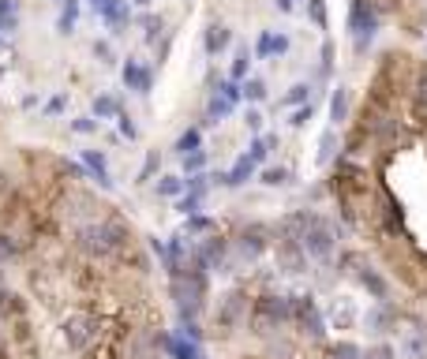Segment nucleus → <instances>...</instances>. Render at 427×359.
<instances>
[{
  "label": "nucleus",
  "mask_w": 427,
  "mask_h": 359,
  "mask_svg": "<svg viewBox=\"0 0 427 359\" xmlns=\"http://www.w3.org/2000/svg\"><path fill=\"white\" fill-rule=\"evenodd\" d=\"M248 326L255 337H274L277 329L292 326V296H282V292H266V296H259L255 303H251L248 311Z\"/></svg>",
  "instance_id": "1"
},
{
  "label": "nucleus",
  "mask_w": 427,
  "mask_h": 359,
  "mask_svg": "<svg viewBox=\"0 0 427 359\" xmlns=\"http://www.w3.org/2000/svg\"><path fill=\"white\" fill-rule=\"evenodd\" d=\"M379 23H382L379 0H349V30H353V42H356L360 57L367 52L371 38L379 34Z\"/></svg>",
  "instance_id": "2"
},
{
  "label": "nucleus",
  "mask_w": 427,
  "mask_h": 359,
  "mask_svg": "<svg viewBox=\"0 0 427 359\" xmlns=\"http://www.w3.org/2000/svg\"><path fill=\"white\" fill-rule=\"evenodd\" d=\"M248 311H251V296L244 288H229L225 296H218V307H214V326L221 329V337H229L236 326L248 322Z\"/></svg>",
  "instance_id": "3"
},
{
  "label": "nucleus",
  "mask_w": 427,
  "mask_h": 359,
  "mask_svg": "<svg viewBox=\"0 0 427 359\" xmlns=\"http://www.w3.org/2000/svg\"><path fill=\"white\" fill-rule=\"evenodd\" d=\"M300 247L308 251V258L315 262H330L333 258V247H338V229H333V221L315 214V221L308 224V232L300 236Z\"/></svg>",
  "instance_id": "4"
},
{
  "label": "nucleus",
  "mask_w": 427,
  "mask_h": 359,
  "mask_svg": "<svg viewBox=\"0 0 427 359\" xmlns=\"http://www.w3.org/2000/svg\"><path fill=\"white\" fill-rule=\"evenodd\" d=\"M101 337V318L90 314V311H75L64 318V344L72 352H87L94 348V341Z\"/></svg>",
  "instance_id": "5"
},
{
  "label": "nucleus",
  "mask_w": 427,
  "mask_h": 359,
  "mask_svg": "<svg viewBox=\"0 0 427 359\" xmlns=\"http://www.w3.org/2000/svg\"><path fill=\"white\" fill-rule=\"evenodd\" d=\"M341 266H356V270H349L356 281H360V288L367 292L371 300H379V303H386L390 300V281L375 270L371 262H364V255H356V251H349V255H341Z\"/></svg>",
  "instance_id": "6"
},
{
  "label": "nucleus",
  "mask_w": 427,
  "mask_h": 359,
  "mask_svg": "<svg viewBox=\"0 0 427 359\" xmlns=\"http://www.w3.org/2000/svg\"><path fill=\"white\" fill-rule=\"evenodd\" d=\"M229 251H233V258H240V262H259L266 251H270V229L259 224V221H251L248 229H240V236L229 244Z\"/></svg>",
  "instance_id": "7"
},
{
  "label": "nucleus",
  "mask_w": 427,
  "mask_h": 359,
  "mask_svg": "<svg viewBox=\"0 0 427 359\" xmlns=\"http://www.w3.org/2000/svg\"><path fill=\"white\" fill-rule=\"evenodd\" d=\"M292 322H296L304 329V337H311V341H323L326 337V318L323 311H318V300L311 296H292Z\"/></svg>",
  "instance_id": "8"
},
{
  "label": "nucleus",
  "mask_w": 427,
  "mask_h": 359,
  "mask_svg": "<svg viewBox=\"0 0 427 359\" xmlns=\"http://www.w3.org/2000/svg\"><path fill=\"white\" fill-rule=\"evenodd\" d=\"M397 322H401V314H397V307L390 300L379 303V307H371L364 314V326H367V334H375V337H386V334H394Z\"/></svg>",
  "instance_id": "9"
},
{
  "label": "nucleus",
  "mask_w": 427,
  "mask_h": 359,
  "mask_svg": "<svg viewBox=\"0 0 427 359\" xmlns=\"http://www.w3.org/2000/svg\"><path fill=\"white\" fill-rule=\"evenodd\" d=\"M90 8L101 16V23L109 26L113 34H120V26H128L131 23V8H128V0H90Z\"/></svg>",
  "instance_id": "10"
},
{
  "label": "nucleus",
  "mask_w": 427,
  "mask_h": 359,
  "mask_svg": "<svg viewBox=\"0 0 427 359\" xmlns=\"http://www.w3.org/2000/svg\"><path fill=\"white\" fill-rule=\"evenodd\" d=\"M277 266H282L285 273L308 270V251L300 247V239H277Z\"/></svg>",
  "instance_id": "11"
},
{
  "label": "nucleus",
  "mask_w": 427,
  "mask_h": 359,
  "mask_svg": "<svg viewBox=\"0 0 427 359\" xmlns=\"http://www.w3.org/2000/svg\"><path fill=\"white\" fill-rule=\"evenodd\" d=\"M124 86L146 98V94H150V86H154V72L146 68V64H139V60L128 57V64H124Z\"/></svg>",
  "instance_id": "12"
},
{
  "label": "nucleus",
  "mask_w": 427,
  "mask_h": 359,
  "mask_svg": "<svg viewBox=\"0 0 427 359\" xmlns=\"http://www.w3.org/2000/svg\"><path fill=\"white\" fill-rule=\"evenodd\" d=\"M83 169L90 172V180H98V188L113 191V176H109V165H105V154L101 150H83Z\"/></svg>",
  "instance_id": "13"
},
{
  "label": "nucleus",
  "mask_w": 427,
  "mask_h": 359,
  "mask_svg": "<svg viewBox=\"0 0 427 359\" xmlns=\"http://www.w3.org/2000/svg\"><path fill=\"white\" fill-rule=\"evenodd\" d=\"M229 42H233V30L225 23H210L206 26V34H203V49L210 52V57H218L221 49H229Z\"/></svg>",
  "instance_id": "14"
},
{
  "label": "nucleus",
  "mask_w": 427,
  "mask_h": 359,
  "mask_svg": "<svg viewBox=\"0 0 427 359\" xmlns=\"http://www.w3.org/2000/svg\"><path fill=\"white\" fill-rule=\"evenodd\" d=\"M251 176H255V165H251L248 157H240V161H236L229 172H218V176H214V180H218L221 188H240V183H248Z\"/></svg>",
  "instance_id": "15"
},
{
  "label": "nucleus",
  "mask_w": 427,
  "mask_h": 359,
  "mask_svg": "<svg viewBox=\"0 0 427 359\" xmlns=\"http://www.w3.org/2000/svg\"><path fill=\"white\" fill-rule=\"evenodd\" d=\"M349 113H353L349 86H338V90L330 94V120H333V127H338V124H349Z\"/></svg>",
  "instance_id": "16"
},
{
  "label": "nucleus",
  "mask_w": 427,
  "mask_h": 359,
  "mask_svg": "<svg viewBox=\"0 0 427 359\" xmlns=\"http://www.w3.org/2000/svg\"><path fill=\"white\" fill-rule=\"evenodd\" d=\"M282 52H289V38L285 34H270V30H262L259 34V45H255V57H282Z\"/></svg>",
  "instance_id": "17"
},
{
  "label": "nucleus",
  "mask_w": 427,
  "mask_h": 359,
  "mask_svg": "<svg viewBox=\"0 0 427 359\" xmlns=\"http://www.w3.org/2000/svg\"><path fill=\"white\" fill-rule=\"evenodd\" d=\"M128 352H131V359H157V341H154V334H139L135 341L128 344Z\"/></svg>",
  "instance_id": "18"
},
{
  "label": "nucleus",
  "mask_w": 427,
  "mask_h": 359,
  "mask_svg": "<svg viewBox=\"0 0 427 359\" xmlns=\"http://www.w3.org/2000/svg\"><path fill=\"white\" fill-rule=\"evenodd\" d=\"M169 355L172 359H203V352H199V344L195 341H188V337H172V344H169Z\"/></svg>",
  "instance_id": "19"
},
{
  "label": "nucleus",
  "mask_w": 427,
  "mask_h": 359,
  "mask_svg": "<svg viewBox=\"0 0 427 359\" xmlns=\"http://www.w3.org/2000/svg\"><path fill=\"white\" fill-rule=\"evenodd\" d=\"M233 109H236V105H233V101H225V98L218 94V90H214L210 101H206V120H210V124H218V120H225Z\"/></svg>",
  "instance_id": "20"
},
{
  "label": "nucleus",
  "mask_w": 427,
  "mask_h": 359,
  "mask_svg": "<svg viewBox=\"0 0 427 359\" xmlns=\"http://www.w3.org/2000/svg\"><path fill=\"white\" fill-rule=\"evenodd\" d=\"M75 19H79V0H60L57 30H60V34H72V30H75Z\"/></svg>",
  "instance_id": "21"
},
{
  "label": "nucleus",
  "mask_w": 427,
  "mask_h": 359,
  "mask_svg": "<svg viewBox=\"0 0 427 359\" xmlns=\"http://www.w3.org/2000/svg\"><path fill=\"white\" fill-rule=\"evenodd\" d=\"M405 355L409 359H427V329H412L405 337Z\"/></svg>",
  "instance_id": "22"
},
{
  "label": "nucleus",
  "mask_w": 427,
  "mask_h": 359,
  "mask_svg": "<svg viewBox=\"0 0 427 359\" xmlns=\"http://www.w3.org/2000/svg\"><path fill=\"white\" fill-rule=\"evenodd\" d=\"M23 255V244L11 232H0V266H8V262H16Z\"/></svg>",
  "instance_id": "23"
},
{
  "label": "nucleus",
  "mask_w": 427,
  "mask_h": 359,
  "mask_svg": "<svg viewBox=\"0 0 427 359\" xmlns=\"http://www.w3.org/2000/svg\"><path fill=\"white\" fill-rule=\"evenodd\" d=\"M0 30H19V0H0Z\"/></svg>",
  "instance_id": "24"
},
{
  "label": "nucleus",
  "mask_w": 427,
  "mask_h": 359,
  "mask_svg": "<svg viewBox=\"0 0 427 359\" xmlns=\"http://www.w3.org/2000/svg\"><path fill=\"white\" fill-rule=\"evenodd\" d=\"M266 188H285V183L292 180V172L282 169V165H270V169H262V176H259Z\"/></svg>",
  "instance_id": "25"
},
{
  "label": "nucleus",
  "mask_w": 427,
  "mask_h": 359,
  "mask_svg": "<svg viewBox=\"0 0 427 359\" xmlns=\"http://www.w3.org/2000/svg\"><path fill=\"white\" fill-rule=\"evenodd\" d=\"M412 101H416V113H427V68L412 79Z\"/></svg>",
  "instance_id": "26"
},
{
  "label": "nucleus",
  "mask_w": 427,
  "mask_h": 359,
  "mask_svg": "<svg viewBox=\"0 0 427 359\" xmlns=\"http://www.w3.org/2000/svg\"><path fill=\"white\" fill-rule=\"evenodd\" d=\"M199 146H203V131H199V127H188V131H184V135L177 139V154L184 157V154L199 150Z\"/></svg>",
  "instance_id": "27"
},
{
  "label": "nucleus",
  "mask_w": 427,
  "mask_h": 359,
  "mask_svg": "<svg viewBox=\"0 0 427 359\" xmlns=\"http://www.w3.org/2000/svg\"><path fill=\"white\" fill-rule=\"evenodd\" d=\"M330 359H364V348L353 341H338V344H330Z\"/></svg>",
  "instance_id": "28"
},
{
  "label": "nucleus",
  "mask_w": 427,
  "mask_h": 359,
  "mask_svg": "<svg viewBox=\"0 0 427 359\" xmlns=\"http://www.w3.org/2000/svg\"><path fill=\"white\" fill-rule=\"evenodd\" d=\"M154 191L162 195V198H177L184 191V176H162V180L154 183Z\"/></svg>",
  "instance_id": "29"
},
{
  "label": "nucleus",
  "mask_w": 427,
  "mask_h": 359,
  "mask_svg": "<svg viewBox=\"0 0 427 359\" xmlns=\"http://www.w3.org/2000/svg\"><path fill=\"white\" fill-rule=\"evenodd\" d=\"M240 94H244L248 101H262L266 98V83H262V79H240Z\"/></svg>",
  "instance_id": "30"
},
{
  "label": "nucleus",
  "mask_w": 427,
  "mask_h": 359,
  "mask_svg": "<svg viewBox=\"0 0 427 359\" xmlns=\"http://www.w3.org/2000/svg\"><path fill=\"white\" fill-rule=\"evenodd\" d=\"M116 113H120V101H116V98H109V94L94 98V116H98V120H109V116H116Z\"/></svg>",
  "instance_id": "31"
},
{
  "label": "nucleus",
  "mask_w": 427,
  "mask_h": 359,
  "mask_svg": "<svg viewBox=\"0 0 427 359\" xmlns=\"http://www.w3.org/2000/svg\"><path fill=\"white\" fill-rule=\"evenodd\" d=\"M304 101H311V83H296V86H289V94L282 98V105H304Z\"/></svg>",
  "instance_id": "32"
},
{
  "label": "nucleus",
  "mask_w": 427,
  "mask_h": 359,
  "mask_svg": "<svg viewBox=\"0 0 427 359\" xmlns=\"http://www.w3.org/2000/svg\"><path fill=\"white\" fill-rule=\"evenodd\" d=\"M266 154H270V146H266V139H262V135H255V139H251V146H248V154H244V157H248L251 165H262V161H266Z\"/></svg>",
  "instance_id": "33"
},
{
  "label": "nucleus",
  "mask_w": 427,
  "mask_h": 359,
  "mask_svg": "<svg viewBox=\"0 0 427 359\" xmlns=\"http://www.w3.org/2000/svg\"><path fill=\"white\" fill-rule=\"evenodd\" d=\"M214 90H218L225 101H233V105H240V98H244V94H240V83H236V79H218V86H214Z\"/></svg>",
  "instance_id": "34"
},
{
  "label": "nucleus",
  "mask_w": 427,
  "mask_h": 359,
  "mask_svg": "<svg viewBox=\"0 0 427 359\" xmlns=\"http://www.w3.org/2000/svg\"><path fill=\"white\" fill-rule=\"evenodd\" d=\"M248 68H251V52L240 49L236 60H233V68H229V79H236V83H240V79H248Z\"/></svg>",
  "instance_id": "35"
},
{
  "label": "nucleus",
  "mask_w": 427,
  "mask_h": 359,
  "mask_svg": "<svg viewBox=\"0 0 427 359\" xmlns=\"http://www.w3.org/2000/svg\"><path fill=\"white\" fill-rule=\"evenodd\" d=\"M203 169H206V150H203V146L192 150V154H184V172H188V176H192V172H203Z\"/></svg>",
  "instance_id": "36"
},
{
  "label": "nucleus",
  "mask_w": 427,
  "mask_h": 359,
  "mask_svg": "<svg viewBox=\"0 0 427 359\" xmlns=\"http://www.w3.org/2000/svg\"><path fill=\"white\" fill-rule=\"evenodd\" d=\"M203 198H206V195H199V191H188V195H184L180 203H177V210H180L184 217H192V214H199V206H203Z\"/></svg>",
  "instance_id": "37"
},
{
  "label": "nucleus",
  "mask_w": 427,
  "mask_h": 359,
  "mask_svg": "<svg viewBox=\"0 0 427 359\" xmlns=\"http://www.w3.org/2000/svg\"><path fill=\"white\" fill-rule=\"evenodd\" d=\"M364 359H397V348H394L390 341H375V344L364 352Z\"/></svg>",
  "instance_id": "38"
},
{
  "label": "nucleus",
  "mask_w": 427,
  "mask_h": 359,
  "mask_svg": "<svg viewBox=\"0 0 427 359\" xmlns=\"http://www.w3.org/2000/svg\"><path fill=\"white\" fill-rule=\"evenodd\" d=\"M333 146H338V131H323V139H318V161H330L333 157Z\"/></svg>",
  "instance_id": "39"
},
{
  "label": "nucleus",
  "mask_w": 427,
  "mask_h": 359,
  "mask_svg": "<svg viewBox=\"0 0 427 359\" xmlns=\"http://www.w3.org/2000/svg\"><path fill=\"white\" fill-rule=\"evenodd\" d=\"M214 229H218V224H214L210 217H199V214H192V217H188V224H184V232H188V236H199V232H214Z\"/></svg>",
  "instance_id": "40"
},
{
  "label": "nucleus",
  "mask_w": 427,
  "mask_h": 359,
  "mask_svg": "<svg viewBox=\"0 0 427 359\" xmlns=\"http://www.w3.org/2000/svg\"><path fill=\"white\" fill-rule=\"evenodd\" d=\"M68 127L75 131V135H94V131H98V120H94V116H79V120H72Z\"/></svg>",
  "instance_id": "41"
},
{
  "label": "nucleus",
  "mask_w": 427,
  "mask_h": 359,
  "mask_svg": "<svg viewBox=\"0 0 427 359\" xmlns=\"http://www.w3.org/2000/svg\"><path fill=\"white\" fill-rule=\"evenodd\" d=\"M143 26H146V42L154 45V42H157V34L165 30V19H162V16H157V19H154V16H146V19H143Z\"/></svg>",
  "instance_id": "42"
},
{
  "label": "nucleus",
  "mask_w": 427,
  "mask_h": 359,
  "mask_svg": "<svg viewBox=\"0 0 427 359\" xmlns=\"http://www.w3.org/2000/svg\"><path fill=\"white\" fill-rule=\"evenodd\" d=\"M308 8H311V23L315 26H323V30H326V4H323V0H308Z\"/></svg>",
  "instance_id": "43"
},
{
  "label": "nucleus",
  "mask_w": 427,
  "mask_h": 359,
  "mask_svg": "<svg viewBox=\"0 0 427 359\" xmlns=\"http://www.w3.org/2000/svg\"><path fill=\"white\" fill-rule=\"evenodd\" d=\"M244 124H248L251 135H262V113H259V109H248V113H244Z\"/></svg>",
  "instance_id": "44"
},
{
  "label": "nucleus",
  "mask_w": 427,
  "mask_h": 359,
  "mask_svg": "<svg viewBox=\"0 0 427 359\" xmlns=\"http://www.w3.org/2000/svg\"><path fill=\"white\" fill-rule=\"evenodd\" d=\"M116 120H120V135H124V139H139V127L131 124L128 113H116Z\"/></svg>",
  "instance_id": "45"
},
{
  "label": "nucleus",
  "mask_w": 427,
  "mask_h": 359,
  "mask_svg": "<svg viewBox=\"0 0 427 359\" xmlns=\"http://www.w3.org/2000/svg\"><path fill=\"white\" fill-rule=\"evenodd\" d=\"M315 116V109H311V101L308 105H304V109H296V113H292V120H289V124L292 127H308V120Z\"/></svg>",
  "instance_id": "46"
},
{
  "label": "nucleus",
  "mask_w": 427,
  "mask_h": 359,
  "mask_svg": "<svg viewBox=\"0 0 427 359\" xmlns=\"http://www.w3.org/2000/svg\"><path fill=\"white\" fill-rule=\"evenodd\" d=\"M94 57H98L101 64H113V45H109V42H94Z\"/></svg>",
  "instance_id": "47"
},
{
  "label": "nucleus",
  "mask_w": 427,
  "mask_h": 359,
  "mask_svg": "<svg viewBox=\"0 0 427 359\" xmlns=\"http://www.w3.org/2000/svg\"><path fill=\"white\" fill-rule=\"evenodd\" d=\"M154 169H157V154L146 157V165H143V172H139V183H143V180H150V176H154Z\"/></svg>",
  "instance_id": "48"
},
{
  "label": "nucleus",
  "mask_w": 427,
  "mask_h": 359,
  "mask_svg": "<svg viewBox=\"0 0 427 359\" xmlns=\"http://www.w3.org/2000/svg\"><path fill=\"white\" fill-rule=\"evenodd\" d=\"M274 8L285 11V16H292V11H296V4H292V0H274Z\"/></svg>",
  "instance_id": "49"
},
{
  "label": "nucleus",
  "mask_w": 427,
  "mask_h": 359,
  "mask_svg": "<svg viewBox=\"0 0 427 359\" xmlns=\"http://www.w3.org/2000/svg\"><path fill=\"white\" fill-rule=\"evenodd\" d=\"M150 251H154L157 258H165V244H162V239H157V236H150Z\"/></svg>",
  "instance_id": "50"
},
{
  "label": "nucleus",
  "mask_w": 427,
  "mask_h": 359,
  "mask_svg": "<svg viewBox=\"0 0 427 359\" xmlns=\"http://www.w3.org/2000/svg\"><path fill=\"white\" fill-rule=\"evenodd\" d=\"M60 109H64V98H52V101L45 105V113H49V116H57Z\"/></svg>",
  "instance_id": "51"
},
{
  "label": "nucleus",
  "mask_w": 427,
  "mask_h": 359,
  "mask_svg": "<svg viewBox=\"0 0 427 359\" xmlns=\"http://www.w3.org/2000/svg\"><path fill=\"white\" fill-rule=\"evenodd\" d=\"M4 300H8V292H0V307H4Z\"/></svg>",
  "instance_id": "52"
},
{
  "label": "nucleus",
  "mask_w": 427,
  "mask_h": 359,
  "mask_svg": "<svg viewBox=\"0 0 427 359\" xmlns=\"http://www.w3.org/2000/svg\"><path fill=\"white\" fill-rule=\"evenodd\" d=\"M135 4H150V0H135Z\"/></svg>",
  "instance_id": "53"
}]
</instances>
